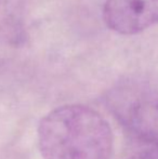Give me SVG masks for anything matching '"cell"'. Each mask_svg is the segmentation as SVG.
<instances>
[{"instance_id":"cell-1","label":"cell","mask_w":158,"mask_h":159,"mask_svg":"<svg viewBox=\"0 0 158 159\" xmlns=\"http://www.w3.org/2000/svg\"><path fill=\"white\" fill-rule=\"evenodd\" d=\"M38 146L44 159H111L114 138L105 118L79 104L47 114L38 126Z\"/></svg>"},{"instance_id":"cell-2","label":"cell","mask_w":158,"mask_h":159,"mask_svg":"<svg viewBox=\"0 0 158 159\" xmlns=\"http://www.w3.org/2000/svg\"><path fill=\"white\" fill-rule=\"evenodd\" d=\"M108 107L122 127L135 139L158 146V92L138 84L115 89Z\"/></svg>"},{"instance_id":"cell-3","label":"cell","mask_w":158,"mask_h":159,"mask_svg":"<svg viewBox=\"0 0 158 159\" xmlns=\"http://www.w3.org/2000/svg\"><path fill=\"white\" fill-rule=\"evenodd\" d=\"M103 17L121 35L142 33L158 23V0H106Z\"/></svg>"},{"instance_id":"cell-4","label":"cell","mask_w":158,"mask_h":159,"mask_svg":"<svg viewBox=\"0 0 158 159\" xmlns=\"http://www.w3.org/2000/svg\"><path fill=\"white\" fill-rule=\"evenodd\" d=\"M128 159H158V147L135 154V155H133L132 157Z\"/></svg>"}]
</instances>
